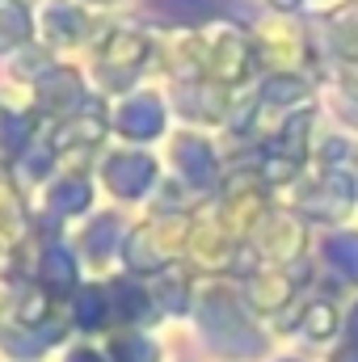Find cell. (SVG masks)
I'll list each match as a JSON object with an SVG mask.
<instances>
[{
  "instance_id": "cell-1",
  "label": "cell",
  "mask_w": 358,
  "mask_h": 362,
  "mask_svg": "<svg viewBox=\"0 0 358 362\" xmlns=\"http://www.w3.org/2000/svg\"><path fill=\"white\" fill-rule=\"evenodd\" d=\"M156 64V34L144 25H122V21H105V30L97 34V42L85 55V72L97 97L118 101L127 93L139 89V76Z\"/></svg>"
},
{
  "instance_id": "cell-2",
  "label": "cell",
  "mask_w": 358,
  "mask_h": 362,
  "mask_svg": "<svg viewBox=\"0 0 358 362\" xmlns=\"http://www.w3.org/2000/svg\"><path fill=\"white\" fill-rule=\"evenodd\" d=\"M194 320H198L202 341L215 354H224V358H253V354H262V333L253 329L241 291H232L224 278L198 282Z\"/></svg>"
},
{
  "instance_id": "cell-3",
  "label": "cell",
  "mask_w": 358,
  "mask_h": 362,
  "mask_svg": "<svg viewBox=\"0 0 358 362\" xmlns=\"http://www.w3.org/2000/svg\"><path fill=\"white\" fill-rule=\"evenodd\" d=\"M190 223L185 215H161L148 211L144 219L131 223L127 240H122V257L118 270L131 278H156L161 270H169L173 262H185V240H190Z\"/></svg>"
},
{
  "instance_id": "cell-4",
  "label": "cell",
  "mask_w": 358,
  "mask_h": 362,
  "mask_svg": "<svg viewBox=\"0 0 358 362\" xmlns=\"http://www.w3.org/2000/svg\"><path fill=\"white\" fill-rule=\"evenodd\" d=\"M93 177L101 185L105 198H114L118 206H139V202H152L156 189H161V160L148 152V148H131V144H118V148H105L93 165Z\"/></svg>"
},
{
  "instance_id": "cell-5",
  "label": "cell",
  "mask_w": 358,
  "mask_h": 362,
  "mask_svg": "<svg viewBox=\"0 0 358 362\" xmlns=\"http://www.w3.org/2000/svg\"><path fill=\"white\" fill-rule=\"evenodd\" d=\"M93 97H97V93H93L89 72H85L81 59H55V64L25 89V101H30V110L38 114L42 127L68 122L72 114H81V110L89 105Z\"/></svg>"
},
{
  "instance_id": "cell-6",
  "label": "cell",
  "mask_w": 358,
  "mask_h": 362,
  "mask_svg": "<svg viewBox=\"0 0 358 362\" xmlns=\"http://www.w3.org/2000/svg\"><path fill=\"white\" fill-rule=\"evenodd\" d=\"M97 177L93 173H72L59 169V177L34 194V223L38 236H68L72 223H85L97 202Z\"/></svg>"
},
{
  "instance_id": "cell-7",
  "label": "cell",
  "mask_w": 358,
  "mask_h": 362,
  "mask_svg": "<svg viewBox=\"0 0 358 362\" xmlns=\"http://www.w3.org/2000/svg\"><path fill=\"white\" fill-rule=\"evenodd\" d=\"M101 30H105V17L85 8L81 0H38V42L59 59L89 55Z\"/></svg>"
},
{
  "instance_id": "cell-8",
  "label": "cell",
  "mask_w": 358,
  "mask_h": 362,
  "mask_svg": "<svg viewBox=\"0 0 358 362\" xmlns=\"http://www.w3.org/2000/svg\"><path fill=\"white\" fill-rule=\"evenodd\" d=\"M198 47H202V76L207 81H215L224 89H236V85L249 81L253 59H258V47L232 21L198 25Z\"/></svg>"
},
{
  "instance_id": "cell-9",
  "label": "cell",
  "mask_w": 358,
  "mask_h": 362,
  "mask_svg": "<svg viewBox=\"0 0 358 362\" xmlns=\"http://www.w3.org/2000/svg\"><path fill=\"white\" fill-rule=\"evenodd\" d=\"M127 232H131V219L118 206L93 211L85 223H76V232H68V240H72L89 278H110V266H118V257H122Z\"/></svg>"
},
{
  "instance_id": "cell-10",
  "label": "cell",
  "mask_w": 358,
  "mask_h": 362,
  "mask_svg": "<svg viewBox=\"0 0 358 362\" xmlns=\"http://www.w3.org/2000/svg\"><path fill=\"white\" fill-rule=\"evenodd\" d=\"M110 127L122 144L148 148L169 131V97L156 89H135L118 101H110Z\"/></svg>"
},
{
  "instance_id": "cell-11",
  "label": "cell",
  "mask_w": 358,
  "mask_h": 362,
  "mask_svg": "<svg viewBox=\"0 0 358 362\" xmlns=\"http://www.w3.org/2000/svg\"><path fill=\"white\" fill-rule=\"evenodd\" d=\"M30 278H34L42 291H51L59 303H68V299L89 282V274H85V266H81V257H76V249H72L68 236H34Z\"/></svg>"
},
{
  "instance_id": "cell-12",
  "label": "cell",
  "mask_w": 358,
  "mask_h": 362,
  "mask_svg": "<svg viewBox=\"0 0 358 362\" xmlns=\"http://www.w3.org/2000/svg\"><path fill=\"white\" fill-rule=\"evenodd\" d=\"M266 185L262 177H232L219 185V211H215V219L236 236V240H245V236H253L262 223H266Z\"/></svg>"
},
{
  "instance_id": "cell-13",
  "label": "cell",
  "mask_w": 358,
  "mask_h": 362,
  "mask_svg": "<svg viewBox=\"0 0 358 362\" xmlns=\"http://www.w3.org/2000/svg\"><path fill=\"white\" fill-rule=\"evenodd\" d=\"M169 165H173V177L185 181L198 194H215L224 185L219 156H215V148L198 131H173L169 135Z\"/></svg>"
},
{
  "instance_id": "cell-14",
  "label": "cell",
  "mask_w": 358,
  "mask_h": 362,
  "mask_svg": "<svg viewBox=\"0 0 358 362\" xmlns=\"http://www.w3.org/2000/svg\"><path fill=\"white\" fill-rule=\"evenodd\" d=\"M236 257H241V240L211 215H194L190 223V240H185V262L190 270L198 274H224V270H236Z\"/></svg>"
},
{
  "instance_id": "cell-15",
  "label": "cell",
  "mask_w": 358,
  "mask_h": 362,
  "mask_svg": "<svg viewBox=\"0 0 358 362\" xmlns=\"http://www.w3.org/2000/svg\"><path fill=\"white\" fill-rule=\"evenodd\" d=\"M38 135H42V122H38V114L30 110L25 93L4 85V89H0V160L17 165V160L34 148Z\"/></svg>"
},
{
  "instance_id": "cell-16",
  "label": "cell",
  "mask_w": 358,
  "mask_h": 362,
  "mask_svg": "<svg viewBox=\"0 0 358 362\" xmlns=\"http://www.w3.org/2000/svg\"><path fill=\"white\" fill-rule=\"evenodd\" d=\"M110 286V308H114V329H152L161 320L156 303H152V291L144 278H131V274H110L105 278Z\"/></svg>"
},
{
  "instance_id": "cell-17",
  "label": "cell",
  "mask_w": 358,
  "mask_h": 362,
  "mask_svg": "<svg viewBox=\"0 0 358 362\" xmlns=\"http://www.w3.org/2000/svg\"><path fill=\"white\" fill-rule=\"evenodd\" d=\"M169 110H178L185 122H224L232 118V89L215 81H190L169 89Z\"/></svg>"
},
{
  "instance_id": "cell-18",
  "label": "cell",
  "mask_w": 358,
  "mask_h": 362,
  "mask_svg": "<svg viewBox=\"0 0 358 362\" xmlns=\"http://www.w3.org/2000/svg\"><path fill=\"white\" fill-rule=\"evenodd\" d=\"M68 316H72L76 337L101 341V337L114 333V308H110V286H105V278H89V282L68 299Z\"/></svg>"
},
{
  "instance_id": "cell-19",
  "label": "cell",
  "mask_w": 358,
  "mask_h": 362,
  "mask_svg": "<svg viewBox=\"0 0 358 362\" xmlns=\"http://www.w3.org/2000/svg\"><path fill=\"white\" fill-rule=\"evenodd\" d=\"M0 232H8L13 240L30 245L38 236L34 223V194L17 181V169L8 160H0Z\"/></svg>"
},
{
  "instance_id": "cell-20",
  "label": "cell",
  "mask_w": 358,
  "mask_h": 362,
  "mask_svg": "<svg viewBox=\"0 0 358 362\" xmlns=\"http://www.w3.org/2000/svg\"><path fill=\"white\" fill-rule=\"evenodd\" d=\"M148 291H152V303L165 316H194V299H198V274L190 270V262H173L169 270H161L156 278H148Z\"/></svg>"
},
{
  "instance_id": "cell-21",
  "label": "cell",
  "mask_w": 358,
  "mask_h": 362,
  "mask_svg": "<svg viewBox=\"0 0 358 362\" xmlns=\"http://www.w3.org/2000/svg\"><path fill=\"white\" fill-rule=\"evenodd\" d=\"M38 42V4L34 0H0V64Z\"/></svg>"
},
{
  "instance_id": "cell-22",
  "label": "cell",
  "mask_w": 358,
  "mask_h": 362,
  "mask_svg": "<svg viewBox=\"0 0 358 362\" xmlns=\"http://www.w3.org/2000/svg\"><path fill=\"white\" fill-rule=\"evenodd\" d=\"M299 249H304V223L282 211L266 215V223L258 228V257L291 262V257H299Z\"/></svg>"
},
{
  "instance_id": "cell-23",
  "label": "cell",
  "mask_w": 358,
  "mask_h": 362,
  "mask_svg": "<svg viewBox=\"0 0 358 362\" xmlns=\"http://www.w3.org/2000/svg\"><path fill=\"white\" fill-rule=\"evenodd\" d=\"M291 295H295V282H291L287 274H278V270H258L253 278H245V286H241L245 308L258 312V316H274V312H282Z\"/></svg>"
},
{
  "instance_id": "cell-24",
  "label": "cell",
  "mask_w": 358,
  "mask_h": 362,
  "mask_svg": "<svg viewBox=\"0 0 358 362\" xmlns=\"http://www.w3.org/2000/svg\"><path fill=\"white\" fill-rule=\"evenodd\" d=\"M101 350L110 362H161V341L148 329H114L101 337Z\"/></svg>"
},
{
  "instance_id": "cell-25",
  "label": "cell",
  "mask_w": 358,
  "mask_h": 362,
  "mask_svg": "<svg viewBox=\"0 0 358 362\" xmlns=\"http://www.w3.org/2000/svg\"><path fill=\"white\" fill-rule=\"evenodd\" d=\"M55 59H59L55 51H47L42 42H34V47L17 51V55H13L8 64H0V68H4L8 89H21V93H25L34 81H38V76H42V72H47V68H51V64H55Z\"/></svg>"
},
{
  "instance_id": "cell-26",
  "label": "cell",
  "mask_w": 358,
  "mask_h": 362,
  "mask_svg": "<svg viewBox=\"0 0 358 362\" xmlns=\"http://www.w3.org/2000/svg\"><path fill=\"white\" fill-rule=\"evenodd\" d=\"M152 8H161L169 21H178V30H190V21H215L219 0H152Z\"/></svg>"
},
{
  "instance_id": "cell-27",
  "label": "cell",
  "mask_w": 358,
  "mask_h": 362,
  "mask_svg": "<svg viewBox=\"0 0 358 362\" xmlns=\"http://www.w3.org/2000/svg\"><path fill=\"white\" fill-rule=\"evenodd\" d=\"M30 253H34V240L21 245V240H13L8 232H0V282H21V278H30Z\"/></svg>"
},
{
  "instance_id": "cell-28",
  "label": "cell",
  "mask_w": 358,
  "mask_h": 362,
  "mask_svg": "<svg viewBox=\"0 0 358 362\" xmlns=\"http://www.w3.org/2000/svg\"><path fill=\"white\" fill-rule=\"evenodd\" d=\"M55 362H110V358H105L101 341H89V337H72V341L59 350V358H55Z\"/></svg>"
},
{
  "instance_id": "cell-29",
  "label": "cell",
  "mask_w": 358,
  "mask_h": 362,
  "mask_svg": "<svg viewBox=\"0 0 358 362\" xmlns=\"http://www.w3.org/2000/svg\"><path fill=\"white\" fill-rule=\"evenodd\" d=\"M304 316H308V320H304L308 337H329V333H333V325H337V316H333V308H329L325 299L308 303V312H304Z\"/></svg>"
},
{
  "instance_id": "cell-30",
  "label": "cell",
  "mask_w": 358,
  "mask_h": 362,
  "mask_svg": "<svg viewBox=\"0 0 358 362\" xmlns=\"http://www.w3.org/2000/svg\"><path fill=\"white\" fill-rule=\"evenodd\" d=\"M329 262L342 266L346 278H354L358 274V240L354 236H346V240H329Z\"/></svg>"
},
{
  "instance_id": "cell-31",
  "label": "cell",
  "mask_w": 358,
  "mask_h": 362,
  "mask_svg": "<svg viewBox=\"0 0 358 362\" xmlns=\"http://www.w3.org/2000/svg\"><path fill=\"white\" fill-rule=\"evenodd\" d=\"M342 93H346L350 101H358V64H346V68H342Z\"/></svg>"
},
{
  "instance_id": "cell-32",
  "label": "cell",
  "mask_w": 358,
  "mask_h": 362,
  "mask_svg": "<svg viewBox=\"0 0 358 362\" xmlns=\"http://www.w3.org/2000/svg\"><path fill=\"white\" fill-rule=\"evenodd\" d=\"M85 8H93V13H110V8H118V4H127V0H81Z\"/></svg>"
},
{
  "instance_id": "cell-33",
  "label": "cell",
  "mask_w": 358,
  "mask_h": 362,
  "mask_svg": "<svg viewBox=\"0 0 358 362\" xmlns=\"http://www.w3.org/2000/svg\"><path fill=\"white\" fill-rule=\"evenodd\" d=\"M8 303H13V282H0V320L8 316Z\"/></svg>"
},
{
  "instance_id": "cell-34",
  "label": "cell",
  "mask_w": 358,
  "mask_h": 362,
  "mask_svg": "<svg viewBox=\"0 0 358 362\" xmlns=\"http://www.w3.org/2000/svg\"><path fill=\"white\" fill-rule=\"evenodd\" d=\"M270 8H274V13H295L299 0H270Z\"/></svg>"
},
{
  "instance_id": "cell-35",
  "label": "cell",
  "mask_w": 358,
  "mask_h": 362,
  "mask_svg": "<svg viewBox=\"0 0 358 362\" xmlns=\"http://www.w3.org/2000/svg\"><path fill=\"white\" fill-rule=\"evenodd\" d=\"M333 362H358V346H350V350H342V354H337Z\"/></svg>"
},
{
  "instance_id": "cell-36",
  "label": "cell",
  "mask_w": 358,
  "mask_h": 362,
  "mask_svg": "<svg viewBox=\"0 0 358 362\" xmlns=\"http://www.w3.org/2000/svg\"><path fill=\"white\" fill-rule=\"evenodd\" d=\"M346 329H350V333L358 337V303H354V312H350V320H346Z\"/></svg>"
},
{
  "instance_id": "cell-37",
  "label": "cell",
  "mask_w": 358,
  "mask_h": 362,
  "mask_svg": "<svg viewBox=\"0 0 358 362\" xmlns=\"http://www.w3.org/2000/svg\"><path fill=\"white\" fill-rule=\"evenodd\" d=\"M287 362H291V358H287Z\"/></svg>"
}]
</instances>
